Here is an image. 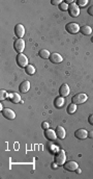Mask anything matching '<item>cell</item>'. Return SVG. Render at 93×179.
<instances>
[{
    "label": "cell",
    "instance_id": "1",
    "mask_svg": "<svg viewBox=\"0 0 93 179\" xmlns=\"http://www.w3.org/2000/svg\"><path fill=\"white\" fill-rule=\"evenodd\" d=\"M87 99H88V96L86 94H84V93H79V94L75 95V96L72 98V102L79 105V104L85 103V102L87 101Z\"/></svg>",
    "mask_w": 93,
    "mask_h": 179
},
{
    "label": "cell",
    "instance_id": "2",
    "mask_svg": "<svg viewBox=\"0 0 93 179\" xmlns=\"http://www.w3.org/2000/svg\"><path fill=\"white\" fill-rule=\"evenodd\" d=\"M80 26L78 23H75V22H69V23H67L66 25H65V29H66V31L68 33H72V35H75V33H78L80 31Z\"/></svg>",
    "mask_w": 93,
    "mask_h": 179
},
{
    "label": "cell",
    "instance_id": "3",
    "mask_svg": "<svg viewBox=\"0 0 93 179\" xmlns=\"http://www.w3.org/2000/svg\"><path fill=\"white\" fill-rule=\"evenodd\" d=\"M65 160H66V155L64 150H59L55 155V164L58 166H63L65 164Z\"/></svg>",
    "mask_w": 93,
    "mask_h": 179
},
{
    "label": "cell",
    "instance_id": "4",
    "mask_svg": "<svg viewBox=\"0 0 93 179\" xmlns=\"http://www.w3.org/2000/svg\"><path fill=\"white\" fill-rule=\"evenodd\" d=\"M14 50L19 53H22L24 51V49H25V41L23 40V39H18V40L14 41Z\"/></svg>",
    "mask_w": 93,
    "mask_h": 179
},
{
    "label": "cell",
    "instance_id": "5",
    "mask_svg": "<svg viewBox=\"0 0 93 179\" xmlns=\"http://www.w3.org/2000/svg\"><path fill=\"white\" fill-rule=\"evenodd\" d=\"M68 13H69L70 16L73 17V18H77L80 15V7L77 5L75 2H73V3L68 5Z\"/></svg>",
    "mask_w": 93,
    "mask_h": 179
},
{
    "label": "cell",
    "instance_id": "6",
    "mask_svg": "<svg viewBox=\"0 0 93 179\" xmlns=\"http://www.w3.org/2000/svg\"><path fill=\"white\" fill-rule=\"evenodd\" d=\"M17 64L20 66L21 68H26L28 66V58L23 53H19L17 55Z\"/></svg>",
    "mask_w": 93,
    "mask_h": 179
},
{
    "label": "cell",
    "instance_id": "7",
    "mask_svg": "<svg viewBox=\"0 0 93 179\" xmlns=\"http://www.w3.org/2000/svg\"><path fill=\"white\" fill-rule=\"evenodd\" d=\"M63 168H64V170H66V171L73 172V171H77V169L79 168V165H78V163H75V161L70 160V161L65 163L64 165H63Z\"/></svg>",
    "mask_w": 93,
    "mask_h": 179
},
{
    "label": "cell",
    "instance_id": "8",
    "mask_svg": "<svg viewBox=\"0 0 93 179\" xmlns=\"http://www.w3.org/2000/svg\"><path fill=\"white\" fill-rule=\"evenodd\" d=\"M1 112H2V116H3L4 118H6V119H8V120H14V118H16V114H14V112L13 109H11V108H3L1 110Z\"/></svg>",
    "mask_w": 93,
    "mask_h": 179
},
{
    "label": "cell",
    "instance_id": "9",
    "mask_svg": "<svg viewBox=\"0 0 93 179\" xmlns=\"http://www.w3.org/2000/svg\"><path fill=\"white\" fill-rule=\"evenodd\" d=\"M14 33L18 36V39L23 38L24 35H25V28H24V26L22 25V24H17V25L14 26Z\"/></svg>",
    "mask_w": 93,
    "mask_h": 179
},
{
    "label": "cell",
    "instance_id": "10",
    "mask_svg": "<svg viewBox=\"0 0 93 179\" xmlns=\"http://www.w3.org/2000/svg\"><path fill=\"white\" fill-rule=\"evenodd\" d=\"M45 136L46 139H49V141H55L56 139H57V134H56V131L53 130V129H46L45 130Z\"/></svg>",
    "mask_w": 93,
    "mask_h": 179
},
{
    "label": "cell",
    "instance_id": "11",
    "mask_svg": "<svg viewBox=\"0 0 93 179\" xmlns=\"http://www.w3.org/2000/svg\"><path fill=\"white\" fill-rule=\"evenodd\" d=\"M75 136L79 139H85L88 136V131L84 128L78 129V130L75 132Z\"/></svg>",
    "mask_w": 93,
    "mask_h": 179
},
{
    "label": "cell",
    "instance_id": "12",
    "mask_svg": "<svg viewBox=\"0 0 93 179\" xmlns=\"http://www.w3.org/2000/svg\"><path fill=\"white\" fill-rule=\"evenodd\" d=\"M49 60H50V62L53 64H60L63 62V57L59 54V53H52Z\"/></svg>",
    "mask_w": 93,
    "mask_h": 179
},
{
    "label": "cell",
    "instance_id": "13",
    "mask_svg": "<svg viewBox=\"0 0 93 179\" xmlns=\"http://www.w3.org/2000/svg\"><path fill=\"white\" fill-rule=\"evenodd\" d=\"M69 92H70L69 87H68V84H66V83H63L59 89V94L61 97H67L68 94H69Z\"/></svg>",
    "mask_w": 93,
    "mask_h": 179
},
{
    "label": "cell",
    "instance_id": "14",
    "mask_svg": "<svg viewBox=\"0 0 93 179\" xmlns=\"http://www.w3.org/2000/svg\"><path fill=\"white\" fill-rule=\"evenodd\" d=\"M55 131H56V134H57L58 139H65V136H66V131H65V129L63 128L62 126H58Z\"/></svg>",
    "mask_w": 93,
    "mask_h": 179
},
{
    "label": "cell",
    "instance_id": "15",
    "mask_svg": "<svg viewBox=\"0 0 93 179\" xmlns=\"http://www.w3.org/2000/svg\"><path fill=\"white\" fill-rule=\"evenodd\" d=\"M19 90H20L21 93H27L29 90H30V82L28 80H25L19 85Z\"/></svg>",
    "mask_w": 93,
    "mask_h": 179
},
{
    "label": "cell",
    "instance_id": "16",
    "mask_svg": "<svg viewBox=\"0 0 93 179\" xmlns=\"http://www.w3.org/2000/svg\"><path fill=\"white\" fill-rule=\"evenodd\" d=\"M8 99H11V101L13 103L17 104L19 102H21V96L18 94V93H11V94L8 95Z\"/></svg>",
    "mask_w": 93,
    "mask_h": 179
},
{
    "label": "cell",
    "instance_id": "17",
    "mask_svg": "<svg viewBox=\"0 0 93 179\" xmlns=\"http://www.w3.org/2000/svg\"><path fill=\"white\" fill-rule=\"evenodd\" d=\"M64 105V97H57L55 98V100H54V106L56 107V108H61V107Z\"/></svg>",
    "mask_w": 93,
    "mask_h": 179
},
{
    "label": "cell",
    "instance_id": "18",
    "mask_svg": "<svg viewBox=\"0 0 93 179\" xmlns=\"http://www.w3.org/2000/svg\"><path fill=\"white\" fill-rule=\"evenodd\" d=\"M80 31L84 36H89V35H91V33H92V28L90 27L89 25H84L80 28Z\"/></svg>",
    "mask_w": 93,
    "mask_h": 179
},
{
    "label": "cell",
    "instance_id": "19",
    "mask_svg": "<svg viewBox=\"0 0 93 179\" xmlns=\"http://www.w3.org/2000/svg\"><path fill=\"white\" fill-rule=\"evenodd\" d=\"M38 55H40L41 58H43V60H46V58H50L51 53H50V51L46 50V49H41L40 52H38Z\"/></svg>",
    "mask_w": 93,
    "mask_h": 179
},
{
    "label": "cell",
    "instance_id": "20",
    "mask_svg": "<svg viewBox=\"0 0 93 179\" xmlns=\"http://www.w3.org/2000/svg\"><path fill=\"white\" fill-rule=\"evenodd\" d=\"M75 112H77V104H75L72 102V103L67 106V114L72 115V114H75Z\"/></svg>",
    "mask_w": 93,
    "mask_h": 179
},
{
    "label": "cell",
    "instance_id": "21",
    "mask_svg": "<svg viewBox=\"0 0 93 179\" xmlns=\"http://www.w3.org/2000/svg\"><path fill=\"white\" fill-rule=\"evenodd\" d=\"M25 71H26V73L28 75H33L34 73H35V67L32 66V65H28L25 68Z\"/></svg>",
    "mask_w": 93,
    "mask_h": 179
},
{
    "label": "cell",
    "instance_id": "22",
    "mask_svg": "<svg viewBox=\"0 0 93 179\" xmlns=\"http://www.w3.org/2000/svg\"><path fill=\"white\" fill-rule=\"evenodd\" d=\"M75 3L79 7H85V5H87L88 3V0H77Z\"/></svg>",
    "mask_w": 93,
    "mask_h": 179
},
{
    "label": "cell",
    "instance_id": "23",
    "mask_svg": "<svg viewBox=\"0 0 93 179\" xmlns=\"http://www.w3.org/2000/svg\"><path fill=\"white\" fill-rule=\"evenodd\" d=\"M8 98V94H7L6 91L4 90H1V92H0V99L1 100H5Z\"/></svg>",
    "mask_w": 93,
    "mask_h": 179
},
{
    "label": "cell",
    "instance_id": "24",
    "mask_svg": "<svg viewBox=\"0 0 93 179\" xmlns=\"http://www.w3.org/2000/svg\"><path fill=\"white\" fill-rule=\"evenodd\" d=\"M59 9H61V11H63V12H64V11H68V4L65 3V2L63 1L62 3H61L60 5H59Z\"/></svg>",
    "mask_w": 93,
    "mask_h": 179
},
{
    "label": "cell",
    "instance_id": "25",
    "mask_svg": "<svg viewBox=\"0 0 93 179\" xmlns=\"http://www.w3.org/2000/svg\"><path fill=\"white\" fill-rule=\"evenodd\" d=\"M62 2L63 1H61V0H52V1H51V3H52L53 5H60Z\"/></svg>",
    "mask_w": 93,
    "mask_h": 179
},
{
    "label": "cell",
    "instance_id": "26",
    "mask_svg": "<svg viewBox=\"0 0 93 179\" xmlns=\"http://www.w3.org/2000/svg\"><path fill=\"white\" fill-rule=\"evenodd\" d=\"M49 127H50V124H49L48 122H43V124H41V128L46 130V129H48Z\"/></svg>",
    "mask_w": 93,
    "mask_h": 179
},
{
    "label": "cell",
    "instance_id": "27",
    "mask_svg": "<svg viewBox=\"0 0 93 179\" xmlns=\"http://www.w3.org/2000/svg\"><path fill=\"white\" fill-rule=\"evenodd\" d=\"M88 122H89L90 125H93V115H90V116L88 117Z\"/></svg>",
    "mask_w": 93,
    "mask_h": 179
},
{
    "label": "cell",
    "instance_id": "28",
    "mask_svg": "<svg viewBox=\"0 0 93 179\" xmlns=\"http://www.w3.org/2000/svg\"><path fill=\"white\" fill-rule=\"evenodd\" d=\"M88 14L89 15H91V16H93V5L92 6H89L88 7Z\"/></svg>",
    "mask_w": 93,
    "mask_h": 179
},
{
    "label": "cell",
    "instance_id": "29",
    "mask_svg": "<svg viewBox=\"0 0 93 179\" xmlns=\"http://www.w3.org/2000/svg\"><path fill=\"white\" fill-rule=\"evenodd\" d=\"M88 136H89V138H91V139H93V131H89V132H88Z\"/></svg>",
    "mask_w": 93,
    "mask_h": 179
},
{
    "label": "cell",
    "instance_id": "30",
    "mask_svg": "<svg viewBox=\"0 0 93 179\" xmlns=\"http://www.w3.org/2000/svg\"><path fill=\"white\" fill-rule=\"evenodd\" d=\"M91 41H92V42H93V38H92V39H91Z\"/></svg>",
    "mask_w": 93,
    "mask_h": 179
}]
</instances>
